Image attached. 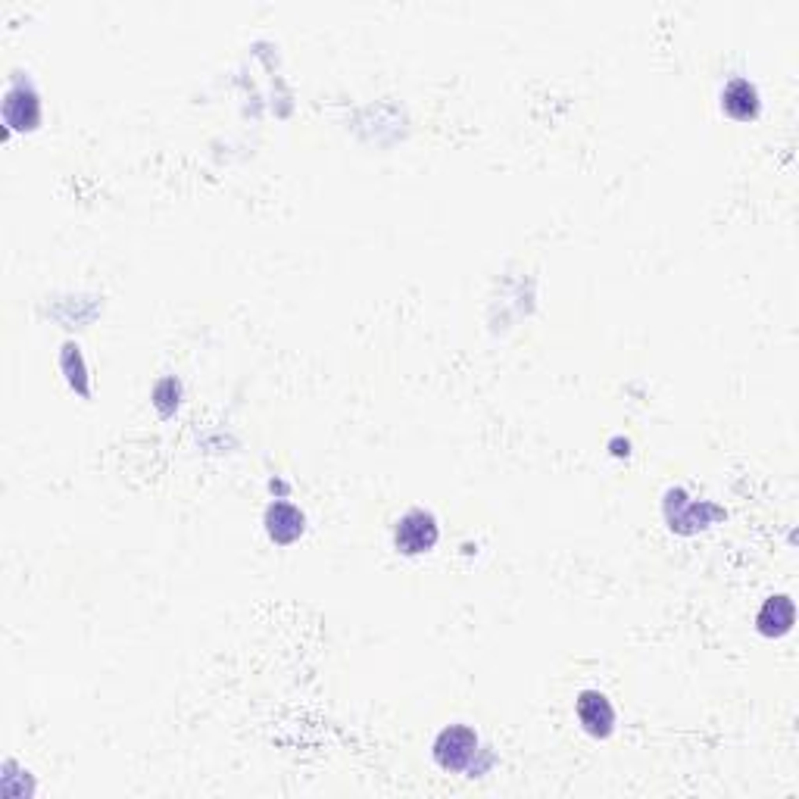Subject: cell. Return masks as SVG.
I'll list each match as a JSON object with an SVG mask.
<instances>
[{
	"mask_svg": "<svg viewBox=\"0 0 799 799\" xmlns=\"http://www.w3.org/2000/svg\"><path fill=\"white\" fill-rule=\"evenodd\" d=\"M437 544V525L428 512H409L397 528V547L403 553H425Z\"/></svg>",
	"mask_w": 799,
	"mask_h": 799,
	"instance_id": "cell-1",
	"label": "cell"
},
{
	"mask_svg": "<svg viewBox=\"0 0 799 799\" xmlns=\"http://www.w3.org/2000/svg\"><path fill=\"white\" fill-rule=\"evenodd\" d=\"M578 718L581 725L594 734V737H606L612 731V721H615V712L609 706V700L603 693H594V690H584L581 700H578Z\"/></svg>",
	"mask_w": 799,
	"mask_h": 799,
	"instance_id": "cell-2",
	"label": "cell"
},
{
	"mask_svg": "<svg viewBox=\"0 0 799 799\" xmlns=\"http://www.w3.org/2000/svg\"><path fill=\"white\" fill-rule=\"evenodd\" d=\"M437 743H447L444 750H437V759H441V765L450 768V771H456V768H462V765L472 759L475 746H478V737L469 728H450V731H444V737L437 740Z\"/></svg>",
	"mask_w": 799,
	"mask_h": 799,
	"instance_id": "cell-3",
	"label": "cell"
},
{
	"mask_svg": "<svg viewBox=\"0 0 799 799\" xmlns=\"http://www.w3.org/2000/svg\"><path fill=\"white\" fill-rule=\"evenodd\" d=\"M721 103H725V110L734 119H740V122L756 119V113H759V94H756V88L750 82H743V79H737V82H731L725 88V97H721Z\"/></svg>",
	"mask_w": 799,
	"mask_h": 799,
	"instance_id": "cell-4",
	"label": "cell"
},
{
	"mask_svg": "<svg viewBox=\"0 0 799 799\" xmlns=\"http://www.w3.org/2000/svg\"><path fill=\"white\" fill-rule=\"evenodd\" d=\"M266 522H269L272 540H278V544H288V531L285 528H291L294 537H300V531H303V515L294 506H288V503H275L269 509V515H266Z\"/></svg>",
	"mask_w": 799,
	"mask_h": 799,
	"instance_id": "cell-5",
	"label": "cell"
}]
</instances>
